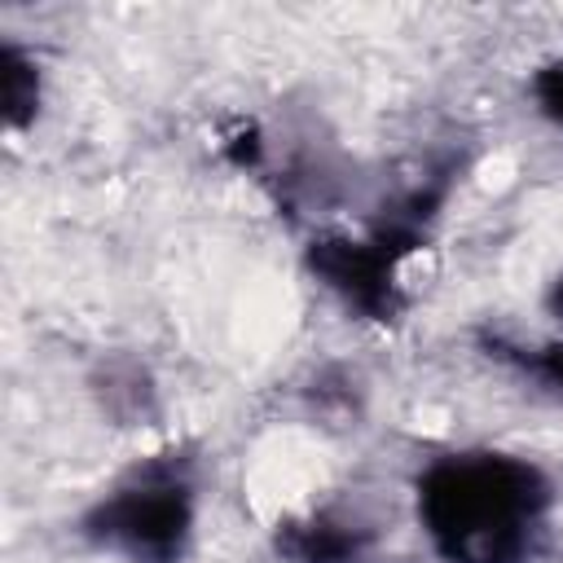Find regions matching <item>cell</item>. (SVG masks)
Returning <instances> with one entry per match:
<instances>
[{
  "mask_svg": "<svg viewBox=\"0 0 563 563\" xmlns=\"http://www.w3.org/2000/svg\"><path fill=\"white\" fill-rule=\"evenodd\" d=\"M409 501L435 563H537L559 510V484L528 453L457 444L413 471Z\"/></svg>",
  "mask_w": 563,
  "mask_h": 563,
  "instance_id": "1",
  "label": "cell"
},
{
  "mask_svg": "<svg viewBox=\"0 0 563 563\" xmlns=\"http://www.w3.org/2000/svg\"><path fill=\"white\" fill-rule=\"evenodd\" d=\"M453 167H440L378 207L361 233H317L303 246V273L356 321L391 325L405 312V264L431 238L449 194Z\"/></svg>",
  "mask_w": 563,
  "mask_h": 563,
  "instance_id": "2",
  "label": "cell"
},
{
  "mask_svg": "<svg viewBox=\"0 0 563 563\" xmlns=\"http://www.w3.org/2000/svg\"><path fill=\"white\" fill-rule=\"evenodd\" d=\"M198 457L189 449H158L123 466L75 515V537L119 563H185L198 541Z\"/></svg>",
  "mask_w": 563,
  "mask_h": 563,
  "instance_id": "3",
  "label": "cell"
},
{
  "mask_svg": "<svg viewBox=\"0 0 563 563\" xmlns=\"http://www.w3.org/2000/svg\"><path fill=\"white\" fill-rule=\"evenodd\" d=\"M374 541V523L347 506H317L277 519V528L268 532L277 563H365Z\"/></svg>",
  "mask_w": 563,
  "mask_h": 563,
  "instance_id": "4",
  "label": "cell"
},
{
  "mask_svg": "<svg viewBox=\"0 0 563 563\" xmlns=\"http://www.w3.org/2000/svg\"><path fill=\"white\" fill-rule=\"evenodd\" d=\"M541 308L545 317L554 321V339H541V343H515L506 334H484V352L493 361H501L506 369H515L519 378H528L541 396L559 400L563 405V273H554L541 290Z\"/></svg>",
  "mask_w": 563,
  "mask_h": 563,
  "instance_id": "5",
  "label": "cell"
},
{
  "mask_svg": "<svg viewBox=\"0 0 563 563\" xmlns=\"http://www.w3.org/2000/svg\"><path fill=\"white\" fill-rule=\"evenodd\" d=\"M0 114L13 136L31 132L44 114V62L13 35H0Z\"/></svg>",
  "mask_w": 563,
  "mask_h": 563,
  "instance_id": "6",
  "label": "cell"
},
{
  "mask_svg": "<svg viewBox=\"0 0 563 563\" xmlns=\"http://www.w3.org/2000/svg\"><path fill=\"white\" fill-rule=\"evenodd\" d=\"M528 101H532L537 119H545L554 132H563V53L545 57L528 75Z\"/></svg>",
  "mask_w": 563,
  "mask_h": 563,
  "instance_id": "7",
  "label": "cell"
}]
</instances>
